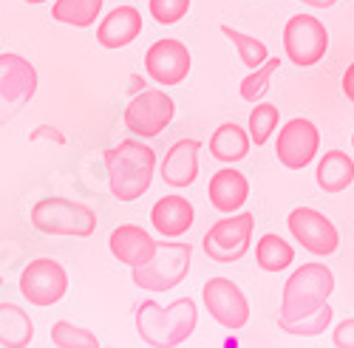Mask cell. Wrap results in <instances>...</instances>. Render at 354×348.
<instances>
[{"label": "cell", "mask_w": 354, "mask_h": 348, "mask_svg": "<svg viewBox=\"0 0 354 348\" xmlns=\"http://www.w3.org/2000/svg\"><path fill=\"white\" fill-rule=\"evenodd\" d=\"M102 162L108 167V184L113 198L136 201L151 190L156 170V153L151 144L139 139H125L116 148H108L102 153Z\"/></svg>", "instance_id": "6da1fadb"}, {"label": "cell", "mask_w": 354, "mask_h": 348, "mask_svg": "<svg viewBox=\"0 0 354 348\" xmlns=\"http://www.w3.org/2000/svg\"><path fill=\"white\" fill-rule=\"evenodd\" d=\"M198 323V309L190 298H179L170 306H159L156 300H145L136 309V334L151 348H176L182 345Z\"/></svg>", "instance_id": "7a4b0ae2"}, {"label": "cell", "mask_w": 354, "mask_h": 348, "mask_svg": "<svg viewBox=\"0 0 354 348\" xmlns=\"http://www.w3.org/2000/svg\"><path fill=\"white\" fill-rule=\"evenodd\" d=\"M335 292V275L323 264H304L298 267L286 286H283V300L278 320H301L306 314H315L320 306H326Z\"/></svg>", "instance_id": "3957f363"}, {"label": "cell", "mask_w": 354, "mask_h": 348, "mask_svg": "<svg viewBox=\"0 0 354 348\" xmlns=\"http://www.w3.org/2000/svg\"><path fill=\"white\" fill-rule=\"evenodd\" d=\"M32 224L46 235H74V238H91L97 232V215L91 207L80 204L71 198H40L32 207Z\"/></svg>", "instance_id": "277c9868"}, {"label": "cell", "mask_w": 354, "mask_h": 348, "mask_svg": "<svg viewBox=\"0 0 354 348\" xmlns=\"http://www.w3.org/2000/svg\"><path fill=\"white\" fill-rule=\"evenodd\" d=\"M190 255H193L190 244L162 241V244H156V252L147 264L131 269V278L145 292H170V289H176L187 278Z\"/></svg>", "instance_id": "5b68a950"}, {"label": "cell", "mask_w": 354, "mask_h": 348, "mask_svg": "<svg viewBox=\"0 0 354 348\" xmlns=\"http://www.w3.org/2000/svg\"><path fill=\"white\" fill-rule=\"evenodd\" d=\"M37 94V68L26 57L6 51L0 54V125L15 116Z\"/></svg>", "instance_id": "8992f818"}, {"label": "cell", "mask_w": 354, "mask_h": 348, "mask_svg": "<svg viewBox=\"0 0 354 348\" xmlns=\"http://www.w3.org/2000/svg\"><path fill=\"white\" fill-rule=\"evenodd\" d=\"M283 51L298 68L317 66L329 51V28L315 14H292L283 26Z\"/></svg>", "instance_id": "52a82bcc"}, {"label": "cell", "mask_w": 354, "mask_h": 348, "mask_svg": "<svg viewBox=\"0 0 354 348\" xmlns=\"http://www.w3.org/2000/svg\"><path fill=\"white\" fill-rule=\"evenodd\" d=\"M252 229H255L252 213H232L230 218L216 221L207 229L204 241H201L204 255L218 260V264H232V260H241L250 252Z\"/></svg>", "instance_id": "ba28073f"}, {"label": "cell", "mask_w": 354, "mask_h": 348, "mask_svg": "<svg viewBox=\"0 0 354 348\" xmlns=\"http://www.w3.org/2000/svg\"><path fill=\"white\" fill-rule=\"evenodd\" d=\"M176 116V102L159 88H142L125 108V128L139 139L159 136Z\"/></svg>", "instance_id": "9c48e42d"}, {"label": "cell", "mask_w": 354, "mask_h": 348, "mask_svg": "<svg viewBox=\"0 0 354 348\" xmlns=\"http://www.w3.org/2000/svg\"><path fill=\"white\" fill-rule=\"evenodd\" d=\"M68 292V275L66 269L51 258L32 260L20 275V295L32 306H54Z\"/></svg>", "instance_id": "30bf717a"}, {"label": "cell", "mask_w": 354, "mask_h": 348, "mask_svg": "<svg viewBox=\"0 0 354 348\" xmlns=\"http://www.w3.org/2000/svg\"><path fill=\"white\" fill-rule=\"evenodd\" d=\"M320 148V130L312 119L295 116L289 119L275 139V156L286 170H304L315 162Z\"/></svg>", "instance_id": "8fae6325"}, {"label": "cell", "mask_w": 354, "mask_h": 348, "mask_svg": "<svg viewBox=\"0 0 354 348\" xmlns=\"http://www.w3.org/2000/svg\"><path fill=\"white\" fill-rule=\"evenodd\" d=\"M204 298V309L210 311V317L224 326L227 331H239L247 326L250 320V303L244 298V292L232 280L227 278H210L201 289Z\"/></svg>", "instance_id": "7c38bea8"}, {"label": "cell", "mask_w": 354, "mask_h": 348, "mask_svg": "<svg viewBox=\"0 0 354 348\" xmlns=\"http://www.w3.org/2000/svg\"><path fill=\"white\" fill-rule=\"evenodd\" d=\"M286 224H289L292 238L312 255L326 258V255H335L340 246V235H337L335 224L312 207H295L289 213Z\"/></svg>", "instance_id": "4fadbf2b"}, {"label": "cell", "mask_w": 354, "mask_h": 348, "mask_svg": "<svg viewBox=\"0 0 354 348\" xmlns=\"http://www.w3.org/2000/svg\"><path fill=\"white\" fill-rule=\"evenodd\" d=\"M193 68V57H190V48L176 40V37H162L156 40L151 48L145 51V71L153 82L159 85H179L187 79Z\"/></svg>", "instance_id": "5bb4252c"}, {"label": "cell", "mask_w": 354, "mask_h": 348, "mask_svg": "<svg viewBox=\"0 0 354 348\" xmlns=\"http://www.w3.org/2000/svg\"><path fill=\"white\" fill-rule=\"evenodd\" d=\"M198 151H201V142L198 139H179L173 148L165 153V162L159 167L162 173V182L182 190L190 187L198 176Z\"/></svg>", "instance_id": "9a60e30c"}, {"label": "cell", "mask_w": 354, "mask_h": 348, "mask_svg": "<svg viewBox=\"0 0 354 348\" xmlns=\"http://www.w3.org/2000/svg\"><path fill=\"white\" fill-rule=\"evenodd\" d=\"M142 35V12L136 6H116L97 26V43L102 48H125Z\"/></svg>", "instance_id": "2e32d148"}, {"label": "cell", "mask_w": 354, "mask_h": 348, "mask_svg": "<svg viewBox=\"0 0 354 348\" xmlns=\"http://www.w3.org/2000/svg\"><path fill=\"white\" fill-rule=\"evenodd\" d=\"M108 246H111V255L120 260V264L131 267V269L147 264V260L153 258V252H156V241L147 235L142 226H136V224L116 226V229L111 232Z\"/></svg>", "instance_id": "e0dca14e"}, {"label": "cell", "mask_w": 354, "mask_h": 348, "mask_svg": "<svg viewBox=\"0 0 354 348\" xmlns=\"http://www.w3.org/2000/svg\"><path fill=\"white\" fill-rule=\"evenodd\" d=\"M247 195H250V182L244 173H239L235 167H224L218 173H213V179L207 184V198L210 204L218 213H239L247 204Z\"/></svg>", "instance_id": "ac0fdd59"}, {"label": "cell", "mask_w": 354, "mask_h": 348, "mask_svg": "<svg viewBox=\"0 0 354 348\" xmlns=\"http://www.w3.org/2000/svg\"><path fill=\"white\" fill-rule=\"evenodd\" d=\"M193 218H196V210L187 198L182 195H165L159 198L153 210H151V224L153 229L159 232L162 238H179L193 226Z\"/></svg>", "instance_id": "d6986e66"}, {"label": "cell", "mask_w": 354, "mask_h": 348, "mask_svg": "<svg viewBox=\"0 0 354 348\" xmlns=\"http://www.w3.org/2000/svg\"><path fill=\"white\" fill-rule=\"evenodd\" d=\"M315 179H317V187L323 193H343L354 182V162H351V156L343 153V151L323 153V159L317 162V170H315Z\"/></svg>", "instance_id": "ffe728a7"}, {"label": "cell", "mask_w": 354, "mask_h": 348, "mask_svg": "<svg viewBox=\"0 0 354 348\" xmlns=\"http://www.w3.org/2000/svg\"><path fill=\"white\" fill-rule=\"evenodd\" d=\"M35 340V320L15 303H0V345L28 348Z\"/></svg>", "instance_id": "44dd1931"}, {"label": "cell", "mask_w": 354, "mask_h": 348, "mask_svg": "<svg viewBox=\"0 0 354 348\" xmlns=\"http://www.w3.org/2000/svg\"><path fill=\"white\" fill-rule=\"evenodd\" d=\"M250 144H252L250 130H244L241 125H235V122H224L210 136V153L218 162L232 164V162H241L250 153Z\"/></svg>", "instance_id": "7402d4cb"}, {"label": "cell", "mask_w": 354, "mask_h": 348, "mask_svg": "<svg viewBox=\"0 0 354 348\" xmlns=\"http://www.w3.org/2000/svg\"><path fill=\"white\" fill-rule=\"evenodd\" d=\"M102 3L105 0H54L51 17L57 23H63V26L88 28V26H94L97 17L102 14Z\"/></svg>", "instance_id": "603a6c76"}, {"label": "cell", "mask_w": 354, "mask_h": 348, "mask_svg": "<svg viewBox=\"0 0 354 348\" xmlns=\"http://www.w3.org/2000/svg\"><path fill=\"white\" fill-rule=\"evenodd\" d=\"M255 260L263 272H283L292 267L295 260V249L281 238V235H263L258 244H255Z\"/></svg>", "instance_id": "cb8c5ba5"}, {"label": "cell", "mask_w": 354, "mask_h": 348, "mask_svg": "<svg viewBox=\"0 0 354 348\" xmlns=\"http://www.w3.org/2000/svg\"><path fill=\"white\" fill-rule=\"evenodd\" d=\"M221 35L235 46V51H239V60L250 68V71H255L258 66H263L270 60V48H267V43L263 40H258V37H250V35H244V32H239V28H232V26H221Z\"/></svg>", "instance_id": "d4e9b609"}, {"label": "cell", "mask_w": 354, "mask_h": 348, "mask_svg": "<svg viewBox=\"0 0 354 348\" xmlns=\"http://www.w3.org/2000/svg\"><path fill=\"white\" fill-rule=\"evenodd\" d=\"M281 68V60L278 57H270L263 66H258L255 71H250L244 79H241V99L247 102H261L263 97L270 94V82H272V74Z\"/></svg>", "instance_id": "484cf974"}, {"label": "cell", "mask_w": 354, "mask_h": 348, "mask_svg": "<svg viewBox=\"0 0 354 348\" xmlns=\"http://www.w3.org/2000/svg\"><path fill=\"white\" fill-rule=\"evenodd\" d=\"M281 122V110L270 102H255L252 113H250V139L255 142V148L267 144L272 139V133L278 130Z\"/></svg>", "instance_id": "4316f807"}, {"label": "cell", "mask_w": 354, "mask_h": 348, "mask_svg": "<svg viewBox=\"0 0 354 348\" xmlns=\"http://www.w3.org/2000/svg\"><path fill=\"white\" fill-rule=\"evenodd\" d=\"M332 317H335V311L326 303V306H320L315 314L301 317V320H278V329L286 331V334H295V337H317V334H323L329 329Z\"/></svg>", "instance_id": "83f0119b"}, {"label": "cell", "mask_w": 354, "mask_h": 348, "mask_svg": "<svg viewBox=\"0 0 354 348\" xmlns=\"http://www.w3.org/2000/svg\"><path fill=\"white\" fill-rule=\"evenodd\" d=\"M51 342L57 348H100V337L88 329H80L68 320H57L51 326Z\"/></svg>", "instance_id": "f1b7e54d"}, {"label": "cell", "mask_w": 354, "mask_h": 348, "mask_svg": "<svg viewBox=\"0 0 354 348\" xmlns=\"http://www.w3.org/2000/svg\"><path fill=\"white\" fill-rule=\"evenodd\" d=\"M190 3L193 0H151L147 9H151V17L159 26H173L190 12Z\"/></svg>", "instance_id": "f546056e"}, {"label": "cell", "mask_w": 354, "mask_h": 348, "mask_svg": "<svg viewBox=\"0 0 354 348\" xmlns=\"http://www.w3.org/2000/svg\"><path fill=\"white\" fill-rule=\"evenodd\" d=\"M332 340L337 348H354V317H346V320H340L335 326Z\"/></svg>", "instance_id": "4dcf8cb0"}, {"label": "cell", "mask_w": 354, "mask_h": 348, "mask_svg": "<svg viewBox=\"0 0 354 348\" xmlns=\"http://www.w3.org/2000/svg\"><path fill=\"white\" fill-rule=\"evenodd\" d=\"M32 142H40V139H51L54 144H66V136L57 130V128H51V125H40V128H35L32 130V136H28Z\"/></svg>", "instance_id": "1f68e13d"}, {"label": "cell", "mask_w": 354, "mask_h": 348, "mask_svg": "<svg viewBox=\"0 0 354 348\" xmlns=\"http://www.w3.org/2000/svg\"><path fill=\"white\" fill-rule=\"evenodd\" d=\"M343 94H346V99L348 102H354V63L346 68V74H343Z\"/></svg>", "instance_id": "d6a6232c"}, {"label": "cell", "mask_w": 354, "mask_h": 348, "mask_svg": "<svg viewBox=\"0 0 354 348\" xmlns=\"http://www.w3.org/2000/svg\"><path fill=\"white\" fill-rule=\"evenodd\" d=\"M301 3H306V6H312V9H332L337 0H301Z\"/></svg>", "instance_id": "836d02e7"}, {"label": "cell", "mask_w": 354, "mask_h": 348, "mask_svg": "<svg viewBox=\"0 0 354 348\" xmlns=\"http://www.w3.org/2000/svg\"><path fill=\"white\" fill-rule=\"evenodd\" d=\"M23 3H28V6H40V3H48V0H23Z\"/></svg>", "instance_id": "e575fe53"}, {"label": "cell", "mask_w": 354, "mask_h": 348, "mask_svg": "<svg viewBox=\"0 0 354 348\" xmlns=\"http://www.w3.org/2000/svg\"><path fill=\"white\" fill-rule=\"evenodd\" d=\"M227 348H239V340H235V337H230V340H227Z\"/></svg>", "instance_id": "d590c367"}, {"label": "cell", "mask_w": 354, "mask_h": 348, "mask_svg": "<svg viewBox=\"0 0 354 348\" xmlns=\"http://www.w3.org/2000/svg\"><path fill=\"white\" fill-rule=\"evenodd\" d=\"M351 148H354V133H351Z\"/></svg>", "instance_id": "8d00e7d4"}, {"label": "cell", "mask_w": 354, "mask_h": 348, "mask_svg": "<svg viewBox=\"0 0 354 348\" xmlns=\"http://www.w3.org/2000/svg\"><path fill=\"white\" fill-rule=\"evenodd\" d=\"M0 286H3V278H0Z\"/></svg>", "instance_id": "74e56055"}]
</instances>
